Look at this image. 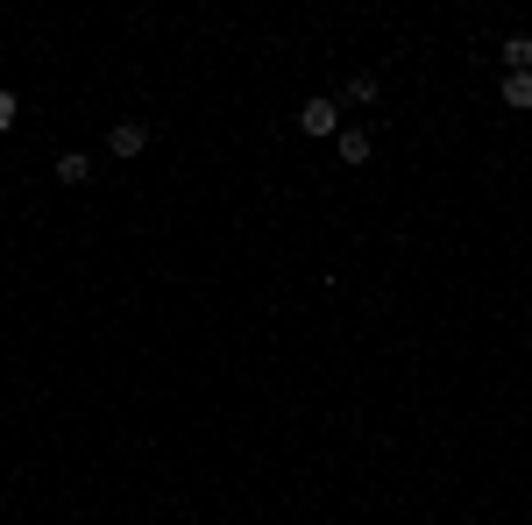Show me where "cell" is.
I'll use <instances>...</instances> for the list:
<instances>
[{"label": "cell", "mask_w": 532, "mask_h": 525, "mask_svg": "<svg viewBox=\"0 0 532 525\" xmlns=\"http://www.w3.org/2000/svg\"><path fill=\"white\" fill-rule=\"evenodd\" d=\"M149 149V121H114V135H107V157H121V164H135Z\"/></svg>", "instance_id": "obj_1"}, {"label": "cell", "mask_w": 532, "mask_h": 525, "mask_svg": "<svg viewBox=\"0 0 532 525\" xmlns=\"http://www.w3.org/2000/svg\"><path fill=\"white\" fill-rule=\"evenodd\" d=\"M298 128H306V135H341V100H306Z\"/></svg>", "instance_id": "obj_2"}, {"label": "cell", "mask_w": 532, "mask_h": 525, "mask_svg": "<svg viewBox=\"0 0 532 525\" xmlns=\"http://www.w3.org/2000/svg\"><path fill=\"white\" fill-rule=\"evenodd\" d=\"M334 149H341V164H369V157H376L369 128H341V135H334Z\"/></svg>", "instance_id": "obj_3"}, {"label": "cell", "mask_w": 532, "mask_h": 525, "mask_svg": "<svg viewBox=\"0 0 532 525\" xmlns=\"http://www.w3.org/2000/svg\"><path fill=\"white\" fill-rule=\"evenodd\" d=\"M50 178H57V185H86V178H93V157H86V149H64Z\"/></svg>", "instance_id": "obj_4"}, {"label": "cell", "mask_w": 532, "mask_h": 525, "mask_svg": "<svg viewBox=\"0 0 532 525\" xmlns=\"http://www.w3.org/2000/svg\"><path fill=\"white\" fill-rule=\"evenodd\" d=\"M376 93H384V86H376V71H355V79L341 86V107H376Z\"/></svg>", "instance_id": "obj_5"}, {"label": "cell", "mask_w": 532, "mask_h": 525, "mask_svg": "<svg viewBox=\"0 0 532 525\" xmlns=\"http://www.w3.org/2000/svg\"><path fill=\"white\" fill-rule=\"evenodd\" d=\"M504 107L511 114H532V71H511V79H504Z\"/></svg>", "instance_id": "obj_6"}, {"label": "cell", "mask_w": 532, "mask_h": 525, "mask_svg": "<svg viewBox=\"0 0 532 525\" xmlns=\"http://www.w3.org/2000/svg\"><path fill=\"white\" fill-rule=\"evenodd\" d=\"M511 71H532V36H504V50H497Z\"/></svg>", "instance_id": "obj_7"}, {"label": "cell", "mask_w": 532, "mask_h": 525, "mask_svg": "<svg viewBox=\"0 0 532 525\" xmlns=\"http://www.w3.org/2000/svg\"><path fill=\"white\" fill-rule=\"evenodd\" d=\"M15 114H22V100H15L8 86H0V135H8V128H15Z\"/></svg>", "instance_id": "obj_8"}]
</instances>
